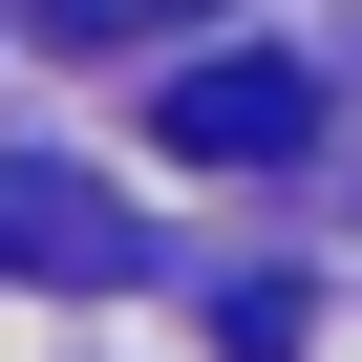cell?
<instances>
[{
    "mask_svg": "<svg viewBox=\"0 0 362 362\" xmlns=\"http://www.w3.org/2000/svg\"><path fill=\"white\" fill-rule=\"evenodd\" d=\"M0 277H43V298H128V277H149V214L86 192V170H0Z\"/></svg>",
    "mask_w": 362,
    "mask_h": 362,
    "instance_id": "1",
    "label": "cell"
},
{
    "mask_svg": "<svg viewBox=\"0 0 362 362\" xmlns=\"http://www.w3.org/2000/svg\"><path fill=\"white\" fill-rule=\"evenodd\" d=\"M298 128H320V86H298V64H256V43L170 64V149H192V170H298Z\"/></svg>",
    "mask_w": 362,
    "mask_h": 362,
    "instance_id": "2",
    "label": "cell"
},
{
    "mask_svg": "<svg viewBox=\"0 0 362 362\" xmlns=\"http://www.w3.org/2000/svg\"><path fill=\"white\" fill-rule=\"evenodd\" d=\"M43 43H149V22H192V0H22Z\"/></svg>",
    "mask_w": 362,
    "mask_h": 362,
    "instance_id": "3",
    "label": "cell"
}]
</instances>
